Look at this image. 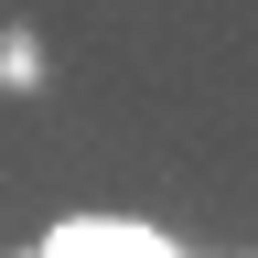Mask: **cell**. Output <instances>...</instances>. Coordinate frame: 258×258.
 Masks as SVG:
<instances>
[{
	"instance_id": "6da1fadb",
	"label": "cell",
	"mask_w": 258,
	"mask_h": 258,
	"mask_svg": "<svg viewBox=\"0 0 258 258\" xmlns=\"http://www.w3.org/2000/svg\"><path fill=\"white\" fill-rule=\"evenodd\" d=\"M43 76H54V64H43V32H32V22H0V97H43Z\"/></svg>"
}]
</instances>
